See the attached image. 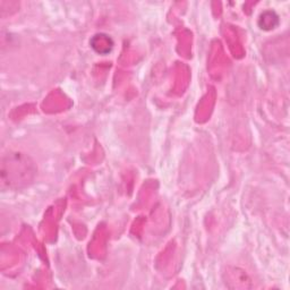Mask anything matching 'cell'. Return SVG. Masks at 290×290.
Here are the masks:
<instances>
[{
  "mask_svg": "<svg viewBox=\"0 0 290 290\" xmlns=\"http://www.w3.org/2000/svg\"><path fill=\"white\" fill-rule=\"evenodd\" d=\"M36 175V166L32 159L21 152L5 154L0 167L2 186L11 189H20L30 185Z\"/></svg>",
  "mask_w": 290,
  "mask_h": 290,
  "instance_id": "cell-1",
  "label": "cell"
},
{
  "mask_svg": "<svg viewBox=\"0 0 290 290\" xmlns=\"http://www.w3.org/2000/svg\"><path fill=\"white\" fill-rule=\"evenodd\" d=\"M99 44H101V45L99 46V48H96L95 51L98 54L106 55V54H108L111 51L112 46H114V42H112V40L110 39L109 36H107L105 34H98L92 39L91 45L95 46V45H99Z\"/></svg>",
  "mask_w": 290,
  "mask_h": 290,
  "instance_id": "cell-2",
  "label": "cell"
},
{
  "mask_svg": "<svg viewBox=\"0 0 290 290\" xmlns=\"http://www.w3.org/2000/svg\"><path fill=\"white\" fill-rule=\"evenodd\" d=\"M278 24H279V17L274 12L268 11L264 12L263 14H261L259 20V26L262 30L264 31L273 30Z\"/></svg>",
  "mask_w": 290,
  "mask_h": 290,
  "instance_id": "cell-3",
  "label": "cell"
}]
</instances>
